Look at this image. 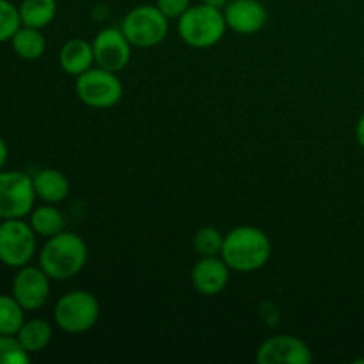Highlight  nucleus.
I'll list each match as a JSON object with an SVG mask.
<instances>
[{"label": "nucleus", "instance_id": "nucleus-17", "mask_svg": "<svg viewBox=\"0 0 364 364\" xmlns=\"http://www.w3.org/2000/svg\"><path fill=\"white\" fill-rule=\"evenodd\" d=\"M14 53L25 60H36L45 53L46 50V39L43 36L41 28L27 27L21 25L16 31V34L11 39Z\"/></svg>", "mask_w": 364, "mask_h": 364}, {"label": "nucleus", "instance_id": "nucleus-23", "mask_svg": "<svg viewBox=\"0 0 364 364\" xmlns=\"http://www.w3.org/2000/svg\"><path fill=\"white\" fill-rule=\"evenodd\" d=\"M31 354L20 345L16 336L0 334V364H27Z\"/></svg>", "mask_w": 364, "mask_h": 364}, {"label": "nucleus", "instance_id": "nucleus-3", "mask_svg": "<svg viewBox=\"0 0 364 364\" xmlns=\"http://www.w3.org/2000/svg\"><path fill=\"white\" fill-rule=\"evenodd\" d=\"M224 11L201 2L191 6L178 18V36L192 48L215 46L226 34Z\"/></svg>", "mask_w": 364, "mask_h": 364}, {"label": "nucleus", "instance_id": "nucleus-20", "mask_svg": "<svg viewBox=\"0 0 364 364\" xmlns=\"http://www.w3.org/2000/svg\"><path fill=\"white\" fill-rule=\"evenodd\" d=\"M25 322V309L13 295H0V334L16 336Z\"/></svg>", "mask_w": 364, "mask_h": 364}, {"label": "nucleus", "instance_id": "nucleus-8", "mask_svg": "<svg viewBox=\"0 0 364 364\" xmlns=\"http://www.w3.org/2000/svg\"><path fill=\"white\" fill-rule=\"evenodd\" d=\"M36 199L32 176L23 171H0V219H23L31 215Z\"/></svg>", "mask_w": 364, "mask_h": 364}, {"label": "nucleus", "instance_id": "nucleus-4", "mask_svg": "<svg viewBox=\"0 0 364 364\" xmlns=\"http://www.w3.org/2000/svg\"><path fill=\"white\" fill-rule=\"evenodd\" d=\"M100 302L91 291L73 290L64 294L53 308V322L68 334H82L98 323Z\"/></svg>", "mask_w": 364, "mask_h": 364}, {"label": "nucleus", "instance_id": "nucleus-16", "mask_svg": "<svg viewBox=\"0 0 364 364\" xmlns=\"http://www.w3.org/2000/svg\"><path fill=\"white\" fill-rule=\"evenodd\" d=\"M16 338L28 354H38V352L45 350L52 341L53 327L52 323L43 318L25 320L21 329L18 331Z\"/></svg>", "mask_w": 364, "mask_h": 364}, {"label": "nucleus", "instance_id": "nucleus-21", "mask_svg": "<svg viewBox=\"0 0 364 364\" xmlns=\"http://www.w3.org/2000/svg\"><path fill=\"white\" fill-rule=\"evenodd\" d=\"M224 244V235L217 228L206 226L198 230V233L192 238L194 251L199 256H220Z\"/></svg>", "mask_w": 364, "mask_h": 364}, {"label": "nucleus", "instance_id": "nucleus-25", "mask_svg": "<svg viewBox=\"0 0 364 364\" xmlns=\"http://www.w3.org/2000/svg\"><path fill=\"white\" fill-rule=\"evenodd\" d=\"M355 137H358L359 146L364 149V114L359 117L358 124H355Z\"/></svg>", "mask_w": 364, "mask_h": 364}, {"label": "nucleus", "instance_id": "nucleus-19", "mask_svg": "<svg viewBox=\"0 0 364 364\" xmlns=\"http://www.w3.org/2000/svg\"><path fill=\"white\" fill-rule=\"evenodd\" d=\"M18 9H20L21 25L43 31L55 20L57 0H21Z\"/></svg>", "mask_w": 364, "mask_h": 364}, {"label": "nucleus", "instance_id": "nucleus-13", "mask_svg": "<svg viewBox=\"0 0 364 364\" xmlns=\"http://www.w3.org/2000/svg\"><path fill=\"white\" fill-rule=\"evenodd\" d=\"M231 269L220 256H201L192 267L191 281L198 294L205 297H213L228 287Z\"/></svg>", "mask_w": 364, "mask_h": 364}, {"label": "nucleus", "instance_id": "nucleus-6", "mask_svg": "<svg viewBox=\"0 0 364 364\" xmlns=\"http://www.w3.org/2000/svg\"><path fill=\"white\" fill-rule=\"evenodd\" d=\"M78 100L91 109H112L123 98V82L117 73L103 68H91L78 75L75 82Z\"/></svg>", "mask_w": 364, "mask_h": 364}, {"label": "nucleus", "instance_id": "nucleus-14", "mask_svg": "<svg viewBox=\"0 0 364 364\" xmlns=\"http://www.w3.org/2000/svg\"><path fill=\"white\" fill-rule=\"evenodd\" d=\"M59 64L68 75L85 73L95 66V52H92V43L84 39H70L63 45L59 52Z\"/></svg>", "mask_w": 364, "mask_h": 364}, {"label": "nucleus", "instance_id": "nucleus-27", "mask_svg": "<svg viewBox=\"0 0 364 364\" xmlns=\"http://www.w3.org/2000/svg\"><path fill=\"white\" fill-rule=\"evenodd\" d=\"M203 2L208 4V6L217 7V9H224V7H226L231 0H203Z\"/></svg>", "mask_w": 364, "mask_h": 364}, {"label": "nucleus", "instance_id": "nucleus-24", "mask_svg": "<svg viewBox=\"0 0 364 364\" xmlns=\"http://www.w3.org/2000/svg\"><path fill=\"white\" fill-rule=\"evenodd\" d=\"M191 6V0H156V7H159L169 20H178V18H180Z\"/></svg>", "mask_w": 364, "mask_h": 364}, {"label": "nucleus", "instance_id": "nucleus-15", "mask_svg": "<svg viewBox=\"0 0 364 364\" xmlns=\"http://www.w3.org/2000/svg\"><path fill=\"white\" fill-rule=\"evenodd\" d=\"M34 181V191L38 199L57 205L64 201L70 194V180L64 173L57 169H41L32 176Z\"/></svg>", "mask_w": 364, "mask_h": 364}, {"label": "nucleus", "instance_id": "nucleus-22", "mask_svg": "<svg viewBox=\"0 0 364 364\" xmlns=\"http://www.w3.org/2000/svg\"><path fill=\"white\" fill-rule=\"evenodd\" d=\"M20 27V9L9 0H0V43L11 41Z\"/></svg>", "mask_w": 364, "mask_h": 364}, {"label": "nucleus", "instance_id": "nucleus-18", "mask_svg": "<svg viewBox=\"0 0 364 364\" xmlns=\"http://www.w3.org/2000/svg\"><path fill=\"white\" fill-rule=\"evenodd\" d=\"M28 217H31L28 223H31L36 235L45 238H50L53 235L64 231V224H66L63 212L59 208H55V205H50V203H45L41 206H34V210H32Z\"/></svg>", "mask_w": 364, "mask_h": 364}, {"label": "nucleus", "instance_id": "nucleus-7", "mask_svg": "<svg viewBox=\"0 0 364 364\" xmlns=\"http://www.w3.org/2000/svg\"><path fill=\"white\" fill-rule=\"evenodd\" d=\"M31 223L7 219L0 223V262L9 269H21L34 258L38 240Z\"/></svg>", "mask_w": 364, "mask_h": 364}, {"label": "nucleus", "instance_id": "nucleus-12", "mask_svg": "<svg viewBox=\"0 0 364 364\" xmlns=\"http://www.w3.org/2000/svg\"><path fill=\"white\" fill-rule=\"evenodd\" d=\"M223 11L228 28L237 34H256L269 20L267 7L259 0H231Z\"/></svg>", "mask_w": 364, "mask_h": 364}, {"label": "nucleus", "instance_id": "nucleus-2", "mask_svg": "<svg viewBox=\"0 0 364 364\" xmlns=\"http://www.w3.org/2000/svg\"><path fill=\"white\" fill-rule=\"evenodd\" d=\"M87 244L73 231H60L46 238L39 251V267L52 281H66L84 270L87 263Z\"/></svg>", "mask_w": 364, "mask_h": 364}, {"label": "nucleus", "instance_id": "nucleus-1", "mask_svg": "<svg viewBox=\"0 0 364 364\" xmlns=\"http://www.w3.org/2000/svg\"><path fill=\"white\" fill-rule=\"evenodd\" d=\"M270 255H272L270 238L259 228L238 226L224 235L220 258L235 272H256L269 263Z\"/></svg>", "mask_w": 364, "mask_h": 364}, {"label": "nucleus", "instance_id": "nucleus-28", "mask_svg": "<svg viewBox=\"0 0 364 364\" xmlns=\"http://www.w3.org/2000/svg\"><path fill=\"white\" fill-rule=\"evenodd\" d=\"M0 265H2V262H0Z\"/></svg>", "mask_w": 364, "mask_h": 364}, {"label": "nucleus", "instance_id": "nucleus-26", "mask_svg": "<svg viewBox=\"0 0 364 364\" xmlns=\"http://www.w3.org/2000/svg\"><path fill=\"white\" fill-rule=\"evenodd\" d=\"M7 156H9V149H7L6 141H4V139L0 137V171H2L4 166H6Z\"/></svg>", "mask_w": 364, "mask_h": 364}, {"label": "nucleus", "instance_id": "nucleus-11", "mask_svg": "<svg viewBox=\"0 0 364 364\" xmlns=\"http://www.w3.org/2000/svg\"><path fill=\"white\" fill-rule=\"evenodd\" d=\"M256 361L259 364H308L313 361V354L301 338L279 334L259 345Z\"/></svg>", "mask_w": 364, "mask_h": 364}, {"label": "nucleus", "instance_id": "nucleus-5", "mask_svg": "<svg viewBox=\"0 0 364 364\" xmlns=\"http://www.w3.org/2000/svg\"><path fill=\"white\" fill-rule=\"evenodd\" d=\"M121 31L137 48L159 46L169 32V18L156 6H137L128 11L121 23Z\"/></svg>", "mask_w": 364, "mask_h": 364}, {"label": "nucleus", "instance_id": "nucleus-10", "mask_svg": "<svg viewBox=\"0 0 364 364\" xmlns=\"http://www.w3.org/2000/svg\"><path fill=\"white\" fill-rule=\"evenodd\" d=\"M95 64L103 70L119 73L130 64L132 43L121 28L109 27L100 31L92 39Z\"/></svg>", "mask_w": 364, "mask_h": 364}, {"label": "nucleus", "instance_id": "nucleus-9", "mask_svg": "<svg viewBox=\"0 0 364 364\" xmlns=\"http://www.w3.org/2000/svg\"><path fill=\"white\" fill-rule=\"evenodd\" d=\"M50 277L41 267L25 265L18 269L11 287V295L25 311H38L48 302Z\"/></svg>", "mask_w": 364, "mask_h": 364}]
</instances>
